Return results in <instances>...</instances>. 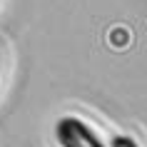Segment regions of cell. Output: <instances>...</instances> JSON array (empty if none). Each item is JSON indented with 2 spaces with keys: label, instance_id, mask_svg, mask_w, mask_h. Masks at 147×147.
<instances>
[{
  "label": "cell",
  "instance_id": "1",
  "mask_svg": "<svg viewBox=\"0 0 147 147\" xmlns=\"http://www.w3.org/2000/svg\"><path fill=\"white\" fill-rule=\"evenodd\" d=\"M55 140L60 147H107L97 137V132L80 117H60L55 125Z\"/></svg>",
  "mask_w": 147,
  "mask_h": 147
},
{
  "label": "cell",
  "instance_id": "2",
  "mask_svg": "<svg viewBox=\"0 0 147 147\" xmlns=\"http://www.w3.org/2000/svg\"><path fill=\"white\" fill-rule=\"evenodd\" d=\"M107 147H140V145L130 137V135H115V137L110 140Z\"/></svg>",
  "mask_w": 147,
  "mask_h": 147
}]
</instances>
